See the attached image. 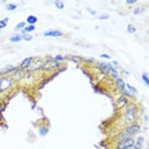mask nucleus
<instances>
[{
	"label": "nucleus",
	"mask_w": 149,
	"mask_h": 149,
	"mask_svg": "<svg viewBox=\"0 0 149 149\" xmlns=\"http://www.w3.org/2000/svg\"><path fill=\"white\" fill-rule=\"evenodd\" d=\"M138 118V106L134 102H129L124 110V123L127 125L135 124Z\"/></svg>",
	"instance_id": "obj_1"
},
{
	"label": "nucleus",
	"mask_w": 149,
	"mask_h": 149,
	"mask_svg": "<svg viewBox=\"0 0 149 149\" xmlns=\"http://www.w3.org/2000/svg\"><path fill=\"white\" fill-rule=\"evenodd\" d=\"M140 131H141L140 125H138V124L127 125V126L120 133V135L117 136V141H123V140H126L129 138H134L135 135L140 134Z\"/></svg>",
	"instance_id": "obj_2"
},
{
	"label": "nucleus",
	"mask_w": 149,
	"mask_h": 149,
	"mask_svg": "<svg viewBox=\"0 0 149 149\" xmlns=\"http://www.w3.org/2000/svg\"><path fill=\"white\" fill-rule=\"evenodd\" d=\"M96 68L100 70L101 73L106 74V75H110L112 79H116V78L120 77V73H118L117 69L111 65V63H103V61H97L96 63Z\"/></svg>",
	"instance_id": "obj_3"
},
{
	"label": "nucleus",
	"mask_w": 149,
	"mask_h": 149,
	"mask_svg": "<svg viewBox=\"0 0 149 149\" xmlns=\"http://www.w3.org/2000/svg\"><path fill=\"white\" fill-rule=\"evenodd\" d=\"M14 86V80L10 75H3L0 77V94H5Z\"/></svg>",
	"instance_id": "obj_4"
},
{
	"label": "nucleus",
	"mask_w": 149,
	"mask_h": 149,
	"mask_svg": "<svg viewBox=\"0 0 149 149\" xmlns=\"http://www.w3.org/2000/svg\"><path fill=\"white\" fill-rule=\"evenodd\" d=\"M60 66H61V63H57L51 59H47V60H43V63L41 65V70H55V69H59Z\"/></svg>",
	"instance_id": "obj_5"
},
{
	"label": "nucleus",
	"mask_w": 149,
	"mask_h": 149,
	"mask_svg": "<svg viewBox=\"0 0 149 149\" xmlns=\"http://www.w3.org/2000/svg\"><path fill=\"white\" fill-rule=\"evenodd\" d=\"M134 138H129L126 140L123 141H116V145H115V149H129L134 145Z\"/></svg>",
	"instance_id": "obj_6"
},
{
	"label": "nucleus",
	"mask_w": 149,
	"mask_h": 149,
	"mask_svg": "<svg viewBox=\"0 0 149 149\" xmlns=\"http://www.w3.org/2000/svg\"><path fill=\"white\" fill-rule=\"evenodd\" d=\"M35 60H36V59H35V57H33V56L26 57L24 60H22V61H21V64H19V66H18V68L22 70V72H24V70H27L29 66L32 65L33 63H35Z\"/></svg>",
	"instance_id": "obj_7"
},
{
	"label": "nucleus",
	"mask_w": 149,
	"mask_h": 149,
	"mask_svg": "<svg viewBox=\"0 0 149 149\" xmlns=\"http://www.w3.org/2000/svg\"><path fill=\"white\" fill-rule=\"evenodd\" d=\"M115 102H116V108H120V110H123V108H125L127 106V103H129V100L126 97H124V96H118L117 98H116V101H115Z\"/></svg>",
	"instance_id": "obj_8"
},
{
	"label": "nucleus",
	"mask_w": 149,
	"mask_h": 149,
	"mask_svg": "<svg viewBox=\"0 0 149 149\" xmlns=\"http://www.w3.org/2000/svg\"><path fill=\"white\" fill-rule=\"evenodd\" d=\"M113 82H115V86H116L117 91L120 92V94L123 93L125 89H126V88H125V80L121 77H118V78H116V79H113Z\"/></svg>",
	"instance_id": "obj_9"
},
{
	"label": "nucleus",
	"mask_w": 149,
	"mask_h": 149,
	"mask_svg": "<svg viewBox=\"0 0 149 149\" xmlns=\"http://www.w3.org/2000/svg\"><path fill=\"white\" fill-rule=\"evenodd\" d=\"M19 68L18 66H12V65H9V66H6L4 68V69H1L0 70V77H3V75H12L14 72H17Z\"/></svg>",
	"instance_id": "obj_10"
},
{
	"label": "nucleus",
	"mask_w": 149,
	"mask_h": 149,
	"mask_svg": "<svg viewBox=\"0 0 149 149\" xmlns=\"http://www.w3.org/2000/svg\"><path fill=\"white\" fill-rule=\"evenodd\" d=\"M64 33L59 29H51V31H46L43 32V36L45 37H61Z\"/></svg>",
	"instance_id": "obj_11"
},
{
	"label": "nucleus",
	"mask_w": 149,
	"mask_h": 149,
	"mask_svg": "<svg viewBox=\"0 0 149 149\" xmlns=\"http://www.w3.org/2000/svg\"><path fill=\"white\" fill-rule=\"evenodd\" d=\"M144 138L143 136H138L136 140H134V145H133V149H143L144 147Z\"/></svg>",
	"instance_id": "obj_12"
},
{
	"label": "nucleus",
	"mask_w": 149,
	"mask_h": 149,
	"mask_svg": "<svg viewBox=\"0 0 149 149\" xmlns=\"http://www.w3.org/2000/svg\"><path fill=\"white\" fill-rule=\"evenodd\" d=\"M36 29V26H26L21 31V35H29V33H32L33 31Z\"/></svg>",
	"instance_id": "obj_13"
},
{
	"label": "nucleus",
	"mask_w": 149,
	"mask_h": 149,
	"mask_svg": "<svg viewBox=\"0 0 149 149\" xmlns=\"http://www.w3.org/2000/svg\"><path fill=\"white\" fill-rule=\"evenodd\" d=\"M37 17L36 15H28L27 17V22H26V24H28V26H35L36 23H37Z\"/></svg>",
	"instance_id": "obj_14"
},
{
	"label": "nucleus",
	"mask_w": 149,
	"mask_h": 149,
	"mask_svg": "<svg viewBox=\"0 0 149 149\" xmlns=\"http://www.w3.org/2000/svg\"><path fill=\"white\" fill-rule=\"evenodd\" d=\"M9 41H10L12 43H15V42L22 41V35H21V33H15L14 36H12L10 38H9Z\"/></svg>",
	"instance_id": "obj_15"
},
{
	"label": "nucleus",
	"mask_w": 149,
	"mask_h": 149,
	"mask_svg": "<svg viewBox=\"0 0 149 149\" xmlns=\"http://www.w3.org/2000/svg\"><path fill=\"white\" fill-rule=\"evenodd\" d=\"M125 88H126V91H127V92H130L131 94H136L138 93L136 88L133 87V86H130V84H127V83H125Z\"/></svg>",
	"instance_id": "obj_16"
},
{
	"label": "nucleus",
	"mask_w": 149,
	"mask_h": 149,
	"mask_svg": "<svg viewBox=\"0 0 149 149\" xmlns=\"http://www.w3.org/2000/svg\"><path fill=\"white\" fill-rule=\"evenodd\" d=\"M47 133H49V126H45V127H40L38 129V134L41 136H46Z\"/></svg>",
	"instance_id": "obj_17"
},
{
	"label": "nucleus",
	"mask_w": 149,
	"mask_h": 149,
	"mask_svg": "<svg viewBox=\"0 0 149 149\" xmlns=\"http://www.w3.org/2000/svg\"><path fill=\"white\" fill-rule=\"evenodd\" d=\"M27 24H26V22H19L18 23V24H17L15 26V28H14V31L17 32V33H18V31H22V29L23 28H24V27H26Z\"/></svg>",
	"instance_id": "obj_18"
},
{
	"label": "nucleus",
	"mask_w": 149,
	"mask_h": 149,
	"mask_svg": "<svg viewBox=\"0 0 149 149\" xmlns=\"http://www.w3.org/2000/svg\"><path fill=\"white\" fill-rule=\"evenodd\" d=\"M127 33H131V35H133V33H135L136 32V28H135L134 27V24H127Z\"/></svg>",
	"instance_id": "obj_19"
},
{
	"label": "nucleus",
	"mask_w": 149,
	"mask_h": 149,
	"mask_svg": "<svg viewBox=\"0 0 149 149\" xmlns=\"http://www.w3.org/2000/svg\"><path fill=\"white\" fill-rule=\"evenodd\" d=\"M17 8H18L17 4H13V3H9V4H6V10H15Z\"/></svg>",
	"instance_id": "obj_20"
},
{
	"label": "nucleus",
	"mask_w": 149,
	"mask_h": 149,
	"mask_svg": "<svg viewBox=\"0 0 149 149\" xmlns=\"http://www.w3.org/2000/svg\"><path fill=\"white\" fill-rule=\"evenodd\" d=\"M144 10H145L144 8H135L134 10H133V13H134L135 15H139V14H141V13H143Z\"/></svg>",
	"instance_id": "obj_21"
},
{
	"label": "nucleus",
	"mask_w": 149,
	"mask_h": 149,
	"mask_svg": "<svg viewBox=\"0 0 149 149\" xmlns=\"http://www.w3.org/2000/svg\"><path fill=\"white\" fill-rule=\"evenodd\" d=\"M141 78H143L144 83L147 84V86H149V78H148V74H147V73H143V74H141Z\"/></svg>",
	"instance_id": "obj_22"
},
{
	"label": "nucleus",
	"mask_w": 149,
	"mask_h": 149,
	"mask_svg": "<svg viewBox=\"0 0 149 149\" xmlns=\"http://www.w3.org/2000/svg\"><path fill=\"white\" fill-rule=\"evenodd\" d=\"M54 4H55V6L57 9H64V3L63 1H55Z\"/></svg>",
	"instance_id": "obj_23"
},
{
	"label": "nucleus",
	"mask_w": 149,
	"mask_h": 149,
	"mask_svg": "<svg viewBox=\"0 0 149 149\" xmlns=\"http://www.w3.org/2000/svg\"><path fill=\"white\" fill-rule=\"evenodd\" d=\"M22 40H26V41H31V40H32V36H31V35H23V36H22Z\"/></svg>",
	"instance_id": "obj_24"
},
{
	"label": "nucleus",
	"mask_w": 149,
	"mask_h": 149,
	"mask_svg": "<svg viewBox=\"0 0 149 149\" xmlns=\"http://www.w3.org/2000/svg\"><path fill=\"white\" fill-rule=\"evenodd\" d=\"M6 26H8V24H6V23H5L4 21H3V19H0V29H4V28H6Z\"/></svg>",
	"instance_id": "obj_25"
},
{
	"label": "nucleus",
	"mask_w": 149,
	"mask_h": 149,
	"mask_svg": "<svg viewBox=\"0 0 149 149\" xmlns=\"http://www.w3.org/2000/svg\"><path fill=\"white\" fill-rule=\"evenodd\" d=\"M126 4L127 5H134V4H136V0H126Z\"/></svg>",
	"instance_id": "obj_26"
},
{
	"label": "nucleus",
	"mask_w": 149,
	"mask_h": 149,
	"mask_svg": "<svg viewBox=\"0 0 149 149\" xmlns=\"http://www.w3.org/2000/svg\"><path fill=\"white\" fill-rule=\"evenodd\" d=\"M101 57H102V59H110V60H111L110 55H107V54H102V55H101Z\"/></svg>",
	"instance_id": "obj_27"
},
{
	"label": "nucleus",
	"mask_w": 149,
	"mask_h": 149,
	"mask_svg": "<svg viewBox=\"0 0 149 149\" xmlns=\"http://www.w3.org/2000/svg\"><path fill=\"white\" fill-rule=\"evenodd\" d=\"M100 19H108V15L107 14H102V15H100Z\"/></svg>",
	"instance_id": "obj_28"
},
{
	"label": "nucleus",
	"mask_w": 149,
	"mask_h": 149,
	"mask_svg": "<svg viewBox=\"0 0 149 149\" xmlns=\"http://www.w3.org/2000/svg\"><path fill=\"white\" fill-rule=\"evenodd\" d=\"M88 12H89V13H91V14H93V15H94V14H96V12H94V10H93V9H89V8H88Z\"/></svg>",
	"instance_id": "obj_29"
},
{
	"label": "nucleus",
	"mask_w": 149,
	"mask_h": 149,
	"mask_svg": "<svg viewBox=\"0 0 149 149\" xmlns=\"http://www.w3.org/2000/svg\"><path fill=\"white\" fill-rule=\"evenodd\" d=\"M3 21H4L6 24H8V21H9V18H3Z\"/></svg>",
	"instance_id": "obj_30"
},
{
	"label": "nucleus",
	"mask_w": 149,
	"mask_h": 149,
	"mask_svg": "<svg viewBox=\"0 0 149 149\" xmlns=\"http://www.w3.org/2000/svg\"><path fill=\"white\" fill-rule=\"evenodd\" d=\"M121 72H123L124 75H129V73H127V72H124V70H121Z\"/></svg>",
	"instance_id": "obj_31"
}]
</instances>
